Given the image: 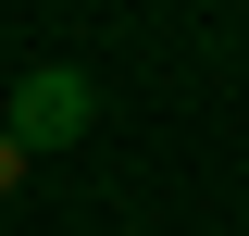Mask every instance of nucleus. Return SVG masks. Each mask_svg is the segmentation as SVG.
<instances>
[{
	"mask_svg": "<svg viewBox=\"0 0 249 236\" xmlns=\"http://www.w3.org/2000/svg\"><path fill=\"white\" fill-rule=\"evenodd\" d=\"M0 199H25V149H13V137H0Z\"/></svg>",
	"mask_w": 249,
	"mask_h": 236,
	"instance_id": "f03ea898",
	"label": "nucleus"
},
{
	"mask_svg": "<svg viewBox=\"0 0 249 236\" xmlns=\"http://www.w3.org/2000/svg\"><path fill=\"white\" fill-rule=\"evenodd\" d=\"M88 124H100L88 62H37V75H13V112H0V137L25 149V162H37V149H75Z\"/></svg>",
	"mask_w": 249,
	"mask_h": 236,
	"instance_id": "f257e3e1",
	"label": "nucleus"
}]
</instances>
